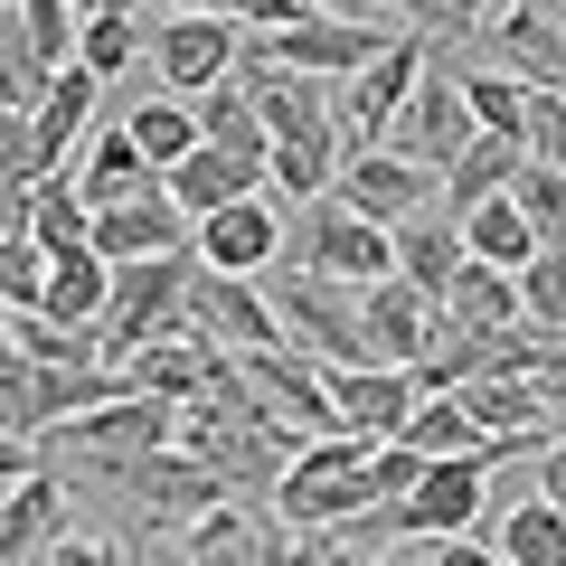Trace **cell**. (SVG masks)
I'll list each match as a JSON object with an SVG mask.
<instances>
[{"label": "cell", "instance_id": "6da1fadb", "mask_svg": "<svg viewBox=\"0 0 566 566\" xmlns=\"http://www.w3.org/2000/svg\"><path fill=\"white\" fill-rule=\"evenodd\" d=\"M283 264H293V274H322V283L368 293V283L397 274V237H387V227H368L359 208H340V199H312L303 218L283 227Z\"/></svg>", "mask_w": 566, "mask_h": 566}, {"label": "cell", "instance_id": "7a4b0ae2", "mask_svg": "<svg viewBox=\"0 0 566 566\" xmlns=\"http://www.w3.org/2000/svg\"><path fill=\"white\" fill-rule=\"evenodd\" d=\"M264 303H274L283 340L303 349V359H322V368H378L368 322H359V293H349V283H322V274H293V264H283Z\"/></svg>", "mask_w": 566, "mask_h": 566}, {"label": "cell", "instance_id": "3957f363", "mask_svg": "<svg viewBox=\"0 0 566 566\" xmlns=\"http://www.w3.org/2000/svg\"><path fill=\"white\" fill-rule=\"evenodd\" d=\"M189 274H199V255H142V264H114V312H104V368H123L133 349H151V340H180Z\"/></svg>", "mask_w": 566, "mask_h": 566}, {"label": "cell", "instance_id": "277c9868", "mask_svg": "<svg viewBox=\"0 0 566 566\" xmlns=\"http://www.w3.org/2000/svg\"><path fill=\"white\" fill-rule=\"evenodd\" d=\"M114 491H123V510H133L142 528H161V538H180V528H199L208 510L237 501V491H227L199 453H180V444L142 453V463H114Z\"/></svg>", "mask_w": 566, "mask_h": 566}, {"label": "cell", "instance_id": "5b68a950", "mask_svg": "<svg viewBox=\"0 0 566 566\" xmlns=\"http://www.w3.org/2000/svg\"><path fill=\"white\" fill-rule=\"evenodd\" d=\"M406 39V20H293L264 39V66H283V76H322V85H349L359 66H378L387 48Z\"/></svg>", "mask_w": 566, "mask_h": 566}, {"label": "cell", "instance_id": "8992f818", "mask_svg": "<svg viewBox=\"0 0 566 566\" xmlns=\"http://www.w3.org/2000/svg\"><path fill=\"white\" fill-rule=\"evenodd\" d=\"M180 331H189V340H208V349H227V359L293 349V340H283V322H274V303H264V283H245V274H208V264L189 274Z\"/></svg>", "mask_w": 566, "mask_h": 566}, {"label": "cell", "instance_id": "52a82bcc", "mask_svg": "<svg viewBox=\"0 0 566 566\" xmlns=\"http://www.w3.org/2000/svg\"><path fill=\"white\" fill-rule=\"evenodd\" d=\"M491 510V453H463V463H424L406 501H387V528L416 547L434 538H472V520Z\"/></svg>", "mask_w": 566, "mask_h": 566}, {"label": "cell", "instance_id": "ba28073f", "mask_svg": "<svg viewBox=\"0 0 566 566\" xmlns=\"http://www.w3.org/2000/svg\"><path fill=\"white\" fill-rule=\"evenodd\" d=\"M161 444H180V406L170 397H114V406H95V416H76V424H57V453L66 463H142V453H161Z\"/></svg>", "mask_w": 566, "mask_h": 566}, {"label": "cell", "instance_id": "9c48e42d", "mask_svg": "<svg viewBox=\"0 0 566 566\" xmlns=\"http://www.w3.org/2000/svg\"><path fill=\"white\" fill-rule=\"evenodd\" d=\"M424 66H434V39L406 29L378 66H359V76L340 85V142H349V151H378V142L397 133V114H406V95L424 85Z\"/></svg>", "mask_w": 566, "mask_h": 566}, {"label": "cell", "instance_id": "30bf717a", "mask_svg": "<svg viewBox=\"0 0 566 566\" xmlns=\"http://www.w3.org/2000/svg\"><path fill=\"white\" fill-rule=\"evenodd\" d=\"M331 199H340V208H359L368 227H387V237H397L406 218L444 208V180H434L424 161H406V151H387V142H378V151H349V161H340Z\"/></svg>", "mask_w": 566, "mask_h": 566}, {"label": "cell", "instance_id": "8fae6325", "mask_svg": "<svg viewBox=\"0 0 566 566\" xmlns=\"http://www.w3.org/2000/svg\"><path fill=\"white\" fill-rule=\"evenodd\" d=\"M472 142H482V123H472V104H463V76H453V66H424V85L406 95V114H397V151L444 180Z\"/></svg>", "mask_w": 566, "mask_h": 566}, {"label": "cell", "instance_id": "7c38bea8", "mask_svg": "<svg viewBox=\"0 0 566 566\" xmlns=\"http://www.w3.org/2000/svg\"><path fill=\"white\" fill-rule=\"evenodd\" d=\"M151 76H161L180 104H199L208 85L237 76V20H227V10H189V20H161V29H151Z\"/></svg>", "mask_w": 566, "mask_h": 566}, {"label": "cell", "instance_id": "4fadbf2b", "mask_svg": "<svg viewBox=\"0 0 566 566\" xmlns=\"http://www.w3.org/2000/svg\"><path fill=\"white\" fill-rule=\"evenodd\" d=\"M491 66H501L510 85H528V95H566V20L547 10V0H510V20L482 29Z\"/></svg>", "mask_w": 566, "mask_h": 566}, {"label": "cell", "instance_id": "5bb4252c", "mask_svg": "<svg viewBox=\"0 0 566 566\" xmlns=\"http://www.w3.org/2000/svg\"><path fill=\"white\" fill-rule=\"evenodd\" d=\"M331 378V416H340V434H359V444H397L406 416L424 406L416 368H322Z\"/></svg>", "mask_w": 566, "mask_h": 566}, {"label": "cell", "instance_id": "9a60e30c", "mask_svg": "<svg viewBox=\"0 0 566 566\" xmlns=\"http://www.w3.org/2000/svg\"><path fill=\"white\" fill-rule=\"evenodd\" d=\"M199 264L208 274H245V283H264L283 264V208L274 199H237V208H218V218H199Z\"/></svg>", "mask_w": 566, "mask_h": 566}, {"label": "cell", "instance_id": "2e32d148", "mask_svg": "<svg viewBox=\"0 0 566 566\" xmlns=\"http://www.w3.org/2000/svg\"><path fill=\"white\" fill-rule=\"evenodd\" d=\"M199 227L170 208V189H151V199H123V208H95V227H85V245H95L104 264H142V255H199Z\"/></svg>", "mask_w": 566, "mask_h": 566}, {"label": "cell", "instance_id": "e0dca14e", "mask_svg": "<svg viewBox=\"0 0 566 566\" xmlns=\"http://www.w3.org/2000/svg\"><path fill=\"white\" fill-rule=\"evenodd\" d=\"M359 322H368V349H378V368H416L424 349H434V322H444V303H424L416 283H368L359 293Z\"/></svg>", "mask_w": 566, "mask_h": 566}, {"label": "cell", "instance_id": "ac0fdd59", "mask_svg": "<svg viewBox=\"0 0 566 566\" xmlns=\"http://www.w3.org/2000/svg\"><path fill=\"white\" fill-rule=\"evenodd\" d=\"M104 312H114V264H104L95 245H66V255H48L39 322H57V331H85V340H95V331H104ZM95 349H104V340H95Z\"/></svg>", "mask_w": 566, "mask_h": 566}, {"label": "cell", "instance_id": "d6986e66", "mask_svg": "<svg viewBox=\"0 0 566 566\" xmlns=\"http://www.w3.org/2000/svg\"><path fill=\"white\" fill-rule=\"evenodd\" d=\"M57 528H66V482H57V463H39L20 491H0V566H48Z\"/></svg>", "mask_w": 566, "mask_h": 566}, {"label": "cell", "instance_id": "ffe728a7", "mask_svg": "<svg viewBox=\"0 0 566 566\" xmlns=\"http://www.w3.org/2000/svg\"><path fill=\"white\" fill-rule=\"evenodd\" d=\"M170 208H180L189 227L199 218H218V208H237V199H264V161H245V151H218V142H199L180 170H170Z\"/></svg>", "mask_w": 566, "mask_h": 566}, {"label": "cell", "instance_id": "44dd1931", "mask_svg": "<svg viewBox=\"0 0 566 566\" xmlns=\"http://www.w3.org/2000/svg\"><path fill=\"white\" fill-rule=\"evenodd\" d=\"M123 378L142 387V397H170V406H199L208 387L227 378V349H208V340H151V349H133V359H123Z\"/></svg>", "mask_w": 566, "mask_h": 566}, {"label": "cell", "instance_id": "7402d4cb", "mask_svg": "<svg viewBox=\"0 0 566 566\" xmlns=\"http://www.w3.org/2000/svg\"><path fill=\"white\" fill-rule=\"evenodd\" d=\"M463 264L472 255H463V218H453V208H424V218L397 227V283H416L424 303H444Z\"/></svg>", "mask_w": 566, "mask_h": 566}, {"label": "cell", "instance_id": "603a6c76", "mask_svg": "<svg viewBox=\"0 0 566 566\" xmlns=\"http://www.w3.org/2000/svg\"><path fill=\"white\" fill-rule=\"evenodd\" d=\"M66 180H76V199H85V208H123V199H151V189H161V170L133 151V133H123V123H104Z\"/></svg>", "mask_w": 566, "mask_h": 566}, {"label": "cell", "instance_id": "cb8c5ba5", "mask_svg": "<svg viewBox=\"0 0 566 566\" xmlns=\"http://www.w3.org/2000/svg\"><path fill=\"white\" fill-rule=\"evenodd\" d=\"M444 322L463 331V340H510L520 331V274H491V264H463L453 274V293H444Z\"/></svg>", "mask_w": 566, "mask_h": 566}, {"label": "cell", "instance_id": "d4e9b609", "mask_svg": "<svg viewBox=\"0 0 566 566\" xmlns=\"http://www.w3.org/2000/svg\"><path fill=\"white\" fill-rule=\"evenodd\" d=\"M104 85L85 76V66H57V85H48V104L29 114V142H39V180H66V151H76L85 114H95Z\"/></svg>", "mask_w": 566, "mask_h": 566}, {"label": "cell", "instance_id": "484cf974", "mask_svg": "<svg viewBox=\"0 0 566 566\" xmlns=\"http://www.w3.org/2000/svg\"><path fill=\"white\" fill-rule=\"evenodd\" d=\"M76 66L114 95L133 66H151V29H142L133 10H114V20H76Z\"/></svg>", "mask_w": 566, "mask_h": 566}, {"label": "cell", "instance_id": "4316f807", "mask_svg": "<svg viewBox=\"0 0 566 566\" xmlns=\"http://www.w3.org/2000/svg\"><path fill=\"white\" fill-rule=\"evenodd\" d=\"M123 133H133V151H142L151 170H161V180L189 161V151H199V114H189L180 95H142L133 114H123Z\"/></svg>", "mask_w": 566, "mask_h": 566}, {"label": "cell", "instance_id": "83f0119b", "mask_svg": "<svg viewBox=\"0 0 566 566\" xmlns=\"http://www.w3.org/2000/svg\"><path fill=\"white\" fill-rule=\"evenodd\" d=\"M463 255H472V264H491V274H528L538 237H528V218L510 208V189H501V199H482V208L463 218Z\"/></svg>", "mask_w": 566, "mask_h": 566}, {"label": "cell", "instance_id": "f1b7e54d", "mask_svg": "<svg viewBox=\"0 0 566 566\" xmlns=\"http://www.w3.org/2000/svg\"><path fill=\"white\" fill-rule=\"evenodd\" d=\"M520 170H528V151H520V142H472V151H463V161H453L444 170V208H453V218H472V208H482V199H501V189L510 180H520Z\"/></svg>", "mask_w": 566, "mask_h": 566}, {"label": "cell", "instance_id": "f546056e", "mask_svg": "<svg viewBox=\"0 0 566 566\" xmlns=\"http://www.w3.org/2000/svg\"><path fill=\"white\" fill-rule=\"evenodd\" d=\"M416 463H463V453H491L482 444V424L463 416V397H424L416 416H406V434H397Z\"/></svg>", "mask_w": 566, "mask_h": 566}, {"label": "cell", "instance_id": "4dcf8cb0", "mask_svg": "<svg viewBox=\"0 0 566 566\" xmlns=\"http://www.w3.org/2000/svg\"><path fill=\"white\" fill-rule=\"evenodd\" d=\"M189 114H199V142H218V151H245V161H274V142H264V123H255V95H245L237 76L208 85Z\"/></svg>", "mask_w": 566, "mask_h": 566}, {"label": "cell", "instance_id": "1f68e13d", "mask_svg": "<svg viewBox=\"0 0 566 566\" xmlns=\"http://www.w3.org/2000/svg\"><path fill=\"white\" fill-rule=\"evenodd\" d=\"M453 76H463L472 123H482L491 142H520V151H528V85H510L501 66H453Z\"/></svg>", "mask_w": 566, "mask_h": 566}, {"label": "cell", "instance_id": "d6a6232c", "mask_svg": "<svg viewBox=\"0 0 566 566\" xmlns=\"http://www.w3.org/2000/svg\"><path fill=\"white\" fill-rule=\"evenodd\" d=\"M501 566H566V510H547V501H520V510H501Z\"/></svg>", "mask_w": 566, "mask_h": 566}, {"label": "cell", "instance_id": "836d02e7", "mask_svg": "<svg viewBox=\"0 0 566 566\" xmlns=\"http://www.w3.org/2000/svg\"><path fill=\"white\" fill-rule=\"evenodd\" d=\"M520 331L538 340H566V245H538L520 274Z\"/></svg>", "mask_w": 566, "mask_h": 566}, {"label": "cell", "instance_id": "e575fe53", "mask_svg": "<svg viewBox=\"0 0 566 566\" xmlns=\"http://www.w3.org/2000/svg\"><path fill=\"white\" fill-rule=\"evenodd\" d=\"M85 227H95V208L76 199V180H39V199H29V245H39V255H66V245H85Z\"/></svg>", "mask_w": 566, "mask_h": 566}, {"label": "cell", "instance_id": "d590c367", "mask_svg": "<svg viewBox=\"0 0 566 566\" xmlns=\"http://www.w3.org/2000/svg\"><path fill=\"white\" fill-rule=\"evenodd\" d=\"M48 66L29 57V39H20V10H0V114H39L48 104Z\"/></svg>", "mask_w": 566, "mask_h": 566}, {"label": "cell", "instance_id": "8d00e7d4", "mask_svg": "<svg viewBox=\"0 0 566 566\" xmlns=\"http://www.w3.org/2000/svg\"><path fill=\"white\" fill-rule=\"evenodd\" d=\"M510 208L528 218V237H538V245H566V170H538V161H528L520 180H510Z\"/></svg>", "mask_w": 566, "mask_h": 566}, {"label": "cell", "instance_id": "74e56055", "mask_svg": "<svg viewBox=\"0 0 566 566\" xmlns=\"http://www.w3.org/2000/svg\"><path fill=\"white\" fill-rule=\"evenodd\" d=\"M20 39H29V57L57 76V66H76V10H66V0H20Z\"/></svg>", "mask_w": 566, "mask_h": 566}, {"label": "cell", "instance_id": "f35d334b", "mask_svg": "<svg viewBox=\"0 0 566 566\" xmlns=\"http://www.w3.org/2000/svg\"><path fill=\"white\" fill-rule=\"evenodd\" d=\"M29 416H39V359L0 340V434H29Z\"/></svg>", "mask_w": 566, "mask_h": 566}, {"label": "cell", "instance_id": "ab89813d", "mask_svg": "<svg viewBox=\"0 0 566 566\" xmlns=\"http://www.w3.org/2000/svg\"><path fill=\"white\" fill-rule=\"evenodd\" d=\"M39 293H48V255L29 237H10V245H0V303H10V312H39Z\"/></svg>", "mask_w": 566, "mask_h": 566}, {"label": "cell", "instance_id": "60d3db41", "mask_svg": "<svg viewBox=\"0 0 566 566\" xmlns=\"http://www.w3.org/2000/svg\"><path fill=\"white\" fill-rule=\"evenodd\" d=\"M528 161L566 170V95H528Z\"/></svg>", "mask_w": 566, "mask_h": 566}, {"label": "cell", "instance_id": "b9f144b4", "mask_svg": "<svg viewBox=\"0 0 566 566\" xmlns=\"http://www.w3.org/2000/svg\"><path fill=\"white\" fill-rule=\"evenodd\" d=\"M0 180L39 189V142H29V114H0Z\"/></svg>", "mask_w": 566, "mask_h": 566}, {"label": "cell", "instance_id": "7bdbcfd3", "mask_svg": "<svg viewBox=\"0 0 566 566\" xmlns=\"http://www.w3.org/2000/svg\"><path fill=\"white\" fill-rule=\"evenodd\" d=\"M528 491H538L547 510H566V434H547V444H538V463H528Z\"/></svg>", "mask_w": 566, "mask_h": 566}, {"label": "cell", "instance_id": "ee69618b", "mask_svg": "<svg viewBox=\"0 0 566 566\" xmlns=\"http://www.w3.org/2000/svg\"><path fill=\"white\" fill-rule=\"evenodd\" d=\"M218 10H227V20H237V29H264V39H274V29H293V20H303L293 0H218Z\"/></svg>", "mask_w": 566, "mask_h": 566}, {"label": "cell", "instance_id": "f6af8a7d", "mask_svg": "<svg viewBox=\"0 0 566 566\" xmlns=\"http://www.w3.org/2000/svg\"><path fill=\"white\" fill-rule=\"evenodd\" d=\"M48 566H133V547H114V538H57Z\"/></svg>", "mask_w": 566, "mask_h": 566}, {"label": "cell", "instance_id": "bcb514c9", "mask_svg": "<svg viewBox=\"0 0 566 566\" xmlns=\"http://www.w3.org/2000/svg\"><path fill=\"white\" fill-rule=\"evenodd\" d=\"M387 20H406V29H424V39H453L444 29V0H378Z\"/></svg>", "mask_w": 566, "mask_h": 566}, {"label": "cell", "instance_id": "7dc6e473", "mask_svg": "<svg viewBox=\"0 0 566 566\" xmlns=\"http://www.w3.org/2000/svg\"><path fill=\"white\" fill-rule=\"evenodd\" d=\"M424 566H501V547H482V538H434V547H424Z\"/></svg>", "mask_w": 566, "mask_h": 566}, {"label": "cell", "instance_id": "c3c4849f", "mask_svg": "<svg viewBox=\"0 0 566 566\" xmlns=\"http://www.w3.org/2000/svg\"><path fill=\"white\" fill-rule=\"evenodd\" d=\"M29 199H39L29 180H0V245H10V237H29Z\"/></svg>", "mask_w": 566, "mask_h": 566}, {"label": "cell", "instance_id": "681fc988", "mask_svg": "<svg viewBox=\"0 0 566 566\" xmlns=\"http://www.w3.org/2000/svg\"><path fill=\"white\" fill-rule=\"evenodd\" d=\"M29 472H39V453H29V434H0V491H20Z\"/></svg>", "mask_w": 566, "mask_h": 566}, {"label": "cell", "instance_id": "f907efd6", "mask_svg": "<svg viewBox=\"0 0 566 566\" xmlns=\"http://www.w3.org/2000/svg\"><path fill=\"white\" fill-rule=\"evenodd\" d=\"M491 10H501V0H444V29H453V39H463V29L482 39V29H491Z\"/></svg>", "mask_w": 566, "mask_h": 566}, {"label": "cell", "instance_id": "816d5d0a", "mask_svg": "<svg viewBox=\"0 0 566 566\" xmlns=\"http://www.w3.org/2000/svg\"><path fill=\"white\" fill-rule=\"evenodd\" d=\"M123 10H161V20H189V10H218V0H123Z\"/></svg>", "mask_w": 566, "mask_h": 566}, {"label": "cell", "instance_id": "f5cc1de1", "mask_svg": "<svg viewBox=\"0 0 566 566\" xmlns=\"http://www.w3.org/2000/svg\"><path fill=\"white\" fill-rule=\"evenodd\" d=\"M66 10H76V20H114L123 0H66Z\"/></svg>", "mask_w": 566, "mask_h": 566}, {"label": "cell", "instance_id": "db71d44e", "mask_svg": "<svg viewBox=\"0 0 566 566\" xmlns=\"http://www.w3.org/2000/svg\"><path fill=\"white\" fill-rule=\"evenodd\" d=\"M142 566H189V557H180V547H161V557H142Z\"/></svg>", "mask_w": 566, "mask_h": 566}, {"label": "cell", "instance_id": "11a10c76", "mask_svg": "<svg viewBox=\"0 0 566 566\" xmlns=\"http://www.w3.org/2000/svg\"><path fill=\"white\" fill-rule=\"evenodd\" d=\"M349 566H397V557H349Z\"/></svg>", "mask_w": 566, "mask_h": 566}, {"label": "cell", "instance_id": "9f6ffc18", "mask_svg": "<svg viewBox=\"0 0 566 566\" xmlns=\"http://www.w3.org/2000/svg\"><path fill=\"white\" fill-rule=\"evenodd\" d=\"M0 340H10V303H0Z\"/></svg>", "mask_w": 566, "mask_h": 566}, {"label": "cell", "instance_id": "6f0895ef", "mask_svg": "<svg viewBox=\"0 0 566 566\" xmlns=\"http://www.w3.org/2000/svg\"><path fill=\"white\" fill-rule=\"evenodd\" d=\"M547 10H557V20H566V0H547Z\"/></svg>", "mask_w": 566, "mask_h": 566}, {"label": "cell", "instance_id": "680465c9", "mask_svg": "<svg viewBox=\"0 0 566 566\" xmlns=\"http://www.w3.org/2000/svg\"><path fill=\"white\" fill-rule=\"evenodd\" d=\"M0 10H20V0H0Z\"/></svg>", "mask_w": 566, "mask_h": 566}]
</instances>
